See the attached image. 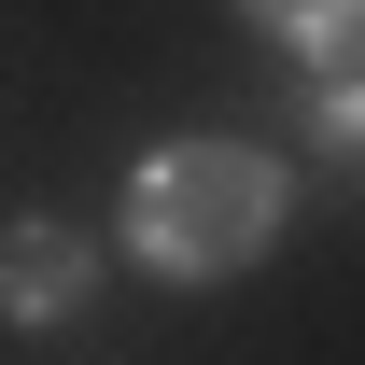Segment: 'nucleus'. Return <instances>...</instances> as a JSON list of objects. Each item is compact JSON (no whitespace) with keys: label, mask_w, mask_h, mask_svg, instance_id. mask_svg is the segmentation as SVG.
I'll list each match as a JSON object with an SVG mask.
<instances>
[{"label":"nucleus","mask_w":365,"mask_h":365,"mask_svg":"<svg viewBox=\"0 0 365 365\" xmlns=\"http://www.w3.org/2000/svg\"><path fill=\"white\" fill-rule=\"evenodd\" d=\"M267 239H281V169L253 140H169V155H140V182H127V253L140 267L225 281Z\"/></svg>","instance_id":"f257e3e1"},{"label":"nucleus","mask_w":365,"mask_h":365,"mask_svg":"<svg viewBox=\"0 0 365 365\" xmlns=\"http://www.w3.org/2000/svg\"><path fill=\"white\" fill-rule=\"evenodd\" d=\"M85 239L71 225H0V323H71L85 309Z\"/></svg>","instance_id":"f03ea898"},{"label":"nucleus","mask_w":365,"mask_h":365,"mask_svg":"<svg viewBox=\"0 0 365 365\" xmlns=\"http://www.w3.org/2000/svg\"><path fill=\"white\" fill-rule=\"evenodd\" d=\"M309 155L323 169H365V85H309Z\"/></svg>","instance_id":"7ed1b4c3"},{"label":"nucleus","mask_w":365,"mask_h":365,"mask_svg":"<svg viewBox=\"0 0 365 365\" xmlns=\"http://www.w3.org/2000/svg\"><path fill=\"white\" fill-rule=\"evenodd\" d=\"M323 71V85H365V14H337V29H309V43H295Z\"/></svg>","instance_id":"20e7f679"},{"label":"nucleus","mask_w":365,"mask_h":365,"mask_svg":"<svg viewBox=\"0 0 365 365\" xmlns=\"http://www.w3.org/2000/svg\"><path fill=\"white\" fill-rule=\"evenodd\" d=\"M253 14H267L281 43H309V29H337V14H365V0H253Z\"/></svg>","instance_id":"39448f33"}]
</instances>
